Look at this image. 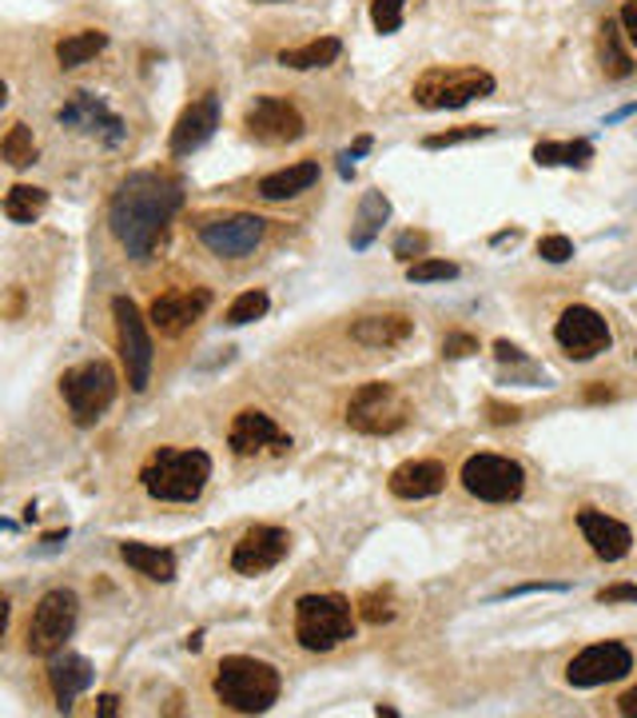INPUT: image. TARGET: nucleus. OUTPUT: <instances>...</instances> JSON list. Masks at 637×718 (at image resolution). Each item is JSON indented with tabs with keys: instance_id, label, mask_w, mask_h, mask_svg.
I'll return each instance as SVG.
<instances>
[{
	"instance_id": "f257e3e1",
	"label": "nucleus",
	"mask_w": 637,
	"mask_h": 718,
	"mask_svg": "<svg viewBox=\"0 0 637 718\" xmlns=\"http://www.w3.org/2000/svg\"><path fill=\"white\" fill-rule=\"evenodd\" d=\"M180 208L183 191L176 180L160 173H132L108 204V224H112V236L125 244L128 256L148 259Z\"/></svg>"
},
{
	"instance_id": "f03ea898",
	"label": "nucleus",
	"mask_w": 637,
	"mask_h": 718,
	"mask_svg": "<svg viewBox=\"0 0 637 718\" xmlns=\"http://www.w3.org/2000/svg\"><path fill=\"white\" fill-rule=\"evenodd\" d=\"M211 479V455L200 447H160L143 463L140 483L160 503H191Z\"/></svg>"
},
{
	"instance_id": "7ed1b4c3",
	"label": "nucleus",
	"mask_w": 637,
	"mask_h": 718,
	"mask_svg": "<svg viewBox=\"0 0 637 718\" xmlns=\"http://www.w3.org/2000/svg\"><path fill=\"white\" fill-rule=\"evenodd\" d=\"M279 690H283V679L263 659L231 655L216 667V699L236 715H263L276 707Z\"/></svg>"
},
{
	"instance_id": "20e7f679",
	"label": "nucleus",
	"mask_w": 637,
	"mask_h": 718,
	"mask_svg": "<svg viewBox=\"0 0 637 718\" xmlns=\"http://www.w3.org/2000/svg\"><path fill=\"white\" fill-rule=\"evenodd\" d=\"M296 639L307 651H335L355 639V611L342 594H303L296 603Z\"/></svg>"
},
{
	"instance_id": "39448f33",
	"label": "nucleus",
	"mask_w": 637,
	"mask_h": 718,
	"mask_svg": "<svg viewBox=\"0 0 637 718\" xmlns=\"http://www.w3.org/2000/svg\"><path fill=\"white\" fill-rule=\"evenodd\" d=\"M490 92H495V77L486 68H427L415 80V105L435 108V112H442V108H462Z\"/></svg>"
},
{
	"instance_id": "423d86ee",
	"label": "nucleus",
	"mask_w": 637,
	"mask_h": 718,
	"mask_svg": "<svg viewBox=\"0 0 637 718\" xmlns=\"http://www.w3.org/2000/svg\"><path fill=\"white\" fill-rule=\"evenodd\" d=\"M60 395H64L72 423L88 427V423H96L100 415L108 412V407H112V400H116V372L104 364V360L80 364V367H72V372L60 375Z\"/></svg>"
},
{
	"instance_id": "0eeeda50",
	"label": "nucleus",
	"mask_w": 637,
	"mask_h": 718,
	"mask_svg": "<svg viewBox=\"0 0 637 718\" xmlns=\"http://www.w3.org/2000/svg\"><path fill=\"white\" fill-rule=\"evenodd\" d=\"M410 403L399 387L390 383H362L359 392L347 403V427L362 431V435H395L399 427H407Z\"/></svg>"
},
{
	"instance_id": "6e6552de",
	"label": "nucleus",
	"mask_w": 637,
	"mask_h": 718,
	"mask_svg": "<svg viewBox=\"0 0 637 718\" xmlns=\"http://www.w3.org/2000/svg\"><path fill=\"white\" fill-rule=\"evenodd\" d=\"M77 614H80L77 594L64 591V587L48 591L29 619V651L40 655V659H52L57 651H64V642L77 631Z\"/></svg>"
},
{
	"instance_id": "1a4fd4ad",
	"label": "nucleus",
	"mask_w": 637,
	"mask_h": 718,
	"mask_svg": "<svg viewBox=\"0 0 637 718\" xmlns=\"http://www.w3.org/2000/svg\"><path fill=\"white\" fill-rule=\"evenodd\" d=\"M112 316H116V332H120V360H125L128 383H132V392H148L156 347H152V335H148V324L140 316V307L128 296H116Z\"/></svg>"
},
{
	"instance_id": "9d476101",
	"label": "nucleus",
	"mask_w": 637,
	"mask_h": 718,
	"mask_svg": "<svg viewBox=\"0 0 637 718\" xmlns=\"http://www.w3.org/2000/svg\"><path fill=\"white\" fill-rule=\"evenodd\" d=\"M462 488L482 503H514L526 488V471L506 455H470L462 463Z\"/></svg>"
},
{
	"instance_id": "9b49d317",
	"label": "nucleus",
	"mask_w": 637,
	"mask_h": 718,
	"mask_svg": "<svg viewBox=\"0 0 637 718\" xmlns=\"http://www.w3.org/2000/svg\"><path fill=\"white\" fill-rule=\"evenodd\" d=\"M267 220L251 216V212H236V216H216V220L200 224V244L219 259H239L263 244Z\"/></svg>"
},
{
	"instance_id": "f8f14e48",
	"label": "nucleus",
	"mask_w": 637,
	"mask_h": 718,
	"mask_svg": "<svg viewBox=\"0 0 637 718\" xmlns=\"http://www.w3.org/2000/svg\"><path fill=\"white\" fill-rule=\"evenodd\" d=\"M243 128L259 144H296L307 132V120L291 100L279 96H256L243 112Z\"/></svg>"
},
{
	"instance_id": "ddd939ff",
	"label": "nucleus",
	"mask_w": 637,
	"mask_h": 718,
	"mask_svg": "<svg viewBox=\"0 0 637 718\" xmlns=\"http://www.w3.org/2000/svg\"><path fill=\"white\" fill-rule=\"evenodd\" d=\"M57 120L64 128H77V132L100 140L104 148H120V144L128 140V125L104 105V100H96L92 92H72V100L60 108Z\"/></svg>"
},
{
	"instance_id": "4468645a",
	"label": "nucleus",
	"mask_w": 637,
	"mask_h": 718,
	"mask_svg": "<svg viewBox=\"0 0 637 718\" xmlns=\"http://www.w3.org/2000/svg\"><path fill=\"white\" fill-rule=\"evenodd\" d=\"M629 670H634L629 647H621V642H594V647H586V651L566 667V682L578 690H590V687H601V682L626 679Z\"/></svg>"
},
{
	"instance_id": "2eb2a0df",
	"label": "nucleus",
	"mask_w": 637,
	"mask_h": 718,
	"mask_svg": "<svg viewBox=\"0 0 637 718\" xmlns=\"http://www.w3.org/2000/svg\"><path fill=\"white\" fill-rule=\"evenodd\" d=\"M287 551H291V535H287L283 527L256 523L239 535L236 551H231V567H236L239 574H263V571H271V567L283 563Z\"/></svg>"
},
{
	"instance_id": "dca6fc26",
	"label": "nucleus",
	"mask_w": 637,
	"mask_h": 718,
	"mask_svg": "<svg viewBox=\"0 0 637 718\" xmlns=\"http://www.w3.org/2000/svg\"><path fill=\"white\" fill-rule=\"evenodd\" d=\"M554 340L566 347L570 360H594L598 352L609 347V324L586 304H574L561 312L558 327H554Z\"/></svg>"
},
{
	"instance_id": "f3484780",
	"label": "nucleus",
	"mask_w": 637,
	"mask_h": 718,
	"mask_svg": "<svg viewBox=\"0 0 637 718\" xmlns=\"http://www.w3.org/2000/svg\"><path fill=\"white\" fill-rule=\"evenodd\" d=\"M219 128V96L216 92H203L200 100H191L188 108L180 112V120H176V128H171V156H191L200 153L203 144L216 136Z\"/></svg>"
},
{
	"instance_id": "a211bd4d",
	"label": "nucleus",
	"mask_w": 637,
	"mask_h": 718,
	"mask_svg": "<svg viewBox=\"0 0 637 718\" xmlns=\"http://www.w3.org/2000/svg\"><path fill=\"white\" fill-rule=\"evenodd\" d=\"M211 307L208 287H183V292H163L152 299V327H160V335H183L196 319Z\"/></svg>"
},
{
	"instance_id": "6ab92c4d",
	"label": "nucleus",
	"mask_w": 637,
	"mask_h": 718,
	"mask_svg": "<svg viewBox=\"0 0 637 718\" xmlns=\"http://www.w3.org/2000/svg\"><path fill=\"white\" fill-rule=\"evenodd\" d=\"M228 447L236 451V455H259V451H287L291 447V440H287L283 431L276 427V420L267 412H259V407H243V412L231 420V431H228Z\"/></svg>"
},
{
	"instance_id": "aec40b11",
	"label": "nucleus",
	"mask_w": 637,
	"mask_h": 718,
	"mask_svg": "<svg viewBox=\"0 0 637 718\" xmlns=\"http://www.w3.org/2000/svg\"><path fill=\"white\" fill-rule=\"evenodd\" d=\"M578 531L586 535L590 551L606 563H618V559L629 555V547H634V535H629V527L621 519L606 515V511H578Z\"/></svg>"
},
{
	"instance_id": "412c9836",
	"label": "nucleus",
	"mask_w": 637,
	"mask_h": 718,
	"mask_svg": "<svg viewBox=\"0 0 637 718\" xmlns=\"http://www.w3.org/2000/svg\"><path fill=\"white\" fill-rule=\"evenodd\" d=\"M387 488H390V495L407 499V503H415V499H430L447 488V468H442L438 460H407L402 468L390 471Z\"/></svg>"
},
{
	"instance_id": "4be33fe9",
	"label": "nucleus",
	"mask_w": 637,
	"mask_h": 718,
	"mask_svg": "<svg viewBox=\"0 0 637 718\" xmlns=\"http://www.w3.org/2000/svg\"><path fill=\"white\" fill-rule=\"evenodd\" d=\"M48 687L57 695L60 710H68L88 687H92V662L77 651H57L52 662H48Z\"/></svg>"
},
{
	"instance_id": "5701e85b",
	"label": "nucleus",
	"mask_w": 637,
	"mask_h": 718,
	"mask_svg": "<svg viewBox=\"0 0 637 718\" xmlns=\"http://www.w3.org/2000/svg\"><path fill=\"white\" fill-rule=\"evenodd\" d=\"M410 332H415V319L402 312H387V316H362L351 327V340L362 347H399L410 340Z\"/></svg>"
},
{
	"instance_id": "b1692460",
	"label": "nucleus",
	"mask_w": 637,
	"mask_h": 718,
	"mask_svg": "<svg viewBox=\"0 0 637 718\" xmlns=\"http://www.w3.org/2000/svg\"><path fill=\"white\" fill-rule=\"evenodd\" d=\"M319 184V160H299L291 168H279V173L263 176L256 184V191L263 200H291L299 191H311Z\"/></svg>"
},
{
	"instance_id": "393cba45",
	"label": "nucleus",
	"mask_w": 637,
	"mask_h": 718,
	"mask_svg": "<svg viewBox=\"0 0 637 718\" xmlns=\"http://www.w3.org/2000/svg\"><path fill=\"white\" fill-rule=\"evenodd\" d=\"M120 559H125L136 574L152 579V583H171V579H176V555H171V551H163V547L120 543Z\"/></svg>"
},
{
	"instance_id": "a878e982",
	"label": "nucleus",
	"mask_w": 637,
	"mask_h": 718,
	"mask_svg": "<svg viewBox=\"0 0 637 718\" xmlns=\"http://www.w3.org/2000/svg\"><path fill=\"white\" fill-rule=\"evenodd\" d=\"M339 52H342L339 37H319V40H307V45H299V48H283V52H279V65L296 68V72H307V68L335 65Z\"/></svg>"
},
{
	"instance_id": "bb28decb",
	"label": "nucleus",
	"mask_w": 637,
	"mask_h": 718,
	"mask_svg": "<svg viewBox=\"0 0 637 718\" xmlns=\"http://www.w3.org/2000/svg\"><path fill=\"white\" fill-rule=\"evenodd\" d=\"M390 216V200L382 196V191H367L359 204V216H355L351 224V248H371V239L379 236V228L387 224Z\"/></svg>"
},
{
	"instance_id": "cd10ccee",
	"label": "nucleus",
	"mask_w": 637,
	"mask_h": 718,
	"mask_svg": "<svg viewBox=\"0 0 637 718\" xmlns=\"http://www.w3.org/2000/svg\"><path fill=\"white\" fill-rule=\"evenodd\" d=\"M594 160V144L590 140H543L534 148V164L543 168H586Z\"/></svg>"
},
{
	"instance_id": "c85d7f7f",
	"label": "nucleus",
	"mask_w": 637,
	"mask_h": 718,
	"mask_svg": "<svg viewBox=\"0 0 637 718\" xmlns=\"http://www.w3.org/2000/svg\"><path fill=\"white\" fill-rule=\"evenodd\" d=\"M108 48V32L100 29H84V32H72L57 45V60L60 68H80L96 57V52H104Z\"/></svg>"
},
{
	"instance_id": "c756f323",
	"label": "nucleus",
	"mask_w": 637,
	"mask_h": 718,
	"mask_svg": "<svg viewBox=\"0 0 637 718\" xmlns=\"http://www.w3.org/2000/svg\"><path fill=\"white\" fill-rule=\"evenodd\" d=\"M621 37H626L621 20H606V24H601V68H606L609 80H621L634 72V60H629Z\"/></svg>"
},
{
	"instance_id": "7c9ffc66",
	"label": "nucleus",
	"mask_w": 637,
	"mask_h": 718,
	"mask_svg": "<svg viewBox=\"0 0 637 718\" xmlns=\"http://www.w3.org/2000/svg\"><path fill=\"white\" fill-rule=\"evenodd\" d=\"M48 208V191L44 188H32V184H12L4 191V216L12 224H32L40 220V212Z\"/></svg>"
},
{
	"instance_id": "2f4dec72",
	"label": "nucleus",
	"mask_w": 637,
	"mask_h": 718,
	"mask_svg": "<svg viewBox=\"0 0 637 718\" xmlns=\"http://www.w3.org/2000/svg\"><path fill=\"white\" fill-rule=\"evenodd\" d=\"M0 153H4V160L12 164V168H29V164H37V136H32L29 125H12L9 132H4V140H0Z\"/></svg>"
},
{
	"instance_id": "473e14b6",
	"label": "nucleus",
	"mask_w": 637,
	"mask_h": 718,
	"mask_svg": "<svg viewBox=\"0 0 637 718\" xmlns=\"http://www.w3.org/2000/svg\"><path fill=\"white\" fill-rule=\"evenodd\" d=\"M267 307H271V299H267L263 287H251V292H243V296H236V304L228 307V324L231 327H243V324H256V319L267 316Z\"/></svg>"
},
{
	"instance_id": "72a5a7b5",
	"label": "nucleus",
	"mask_w": 637,
	"mask_h": 718,
	"mask_svg": "<svg viewBox=\"0 0 637 718\" xmlns=\"http://www.w3.org/2000/svg\"><path fill=\"white\" fill-rule=\"evenodd\" d=\"M455 276H458V264H450V259H419V264L407 268L410 284H435V279H455Z\"/></svg>"
},
{
	"instance_id": "f704fd0d",
	"label": "nucleus",
	"mask_w": 637,
	"mask_h": 718,
	"mask_svg": "<svg viewBox=\"0 0 637 718\" xmlns=\"http://www.w3.org/2000/svg\"><path fill=\"white\" fill-rule=\"evenodd\" d=\"M482 136H490V128L486 125H462V128H447V132H435L422 140V148H455V144H467V140H482Z\"/></svg>"
},
{
	"instance_id": "c9c22d12",
	"label": "nucleus",
	"mask_w": 637,
	"mask_h": 718,
	"mask_svg": "<svg viewBox=\"0 0 637 718\" xmlns=\"http://www.w3.org/2000/svg\"><path fill=\"white\" fill-rule=\"evenodd\" d=\"M402 9H407V0H371V20L375 29L387 37V32H399L402 29Z\"/></svg>"
},
{
	"instance_id": "e433bc0d",
	"label": "nucleus",
	"mask_w": 637,
	"mask_h": 718,
	"mask_svg": "<svg viewBox=\"0 0 637 718\" xmlns=\"http://www.w3.org/2000/svg\"><path fill=\"white\" fill-rule=\"evenodd\" d=\"M359 619L375 622V627H379V622H390V619H395V599H390V594H382V591H371L359 603Z\"/></svg>"
},
{
	"instance_id": "4c0bfd02",
	"label": "nucleus",
	"mask_w": 637,
	"mask_h": 718,
	"mask_svg": "<svg viewBox=\"0 0 637 718\" xmlns=\"http://www.w3.org/2000/svg\"><path fill=\"white\" fill-rule=\"evenodd\" d=\"M538 256H543L546 264H566V259L574 256V239L558 236V232H554V236H543L538 239Z\"/></svg>"
},
{
	"instance_id": "58836bf2",
	"label": "nucleus",
	"mask_w": 637,
	"mask_h": 718,
	"mask_svg": "<svg viewBox=\"0 0 637 718\" xmlns=\"http://www.w3.org/2000/svg\"><path fill=\"white\" fill-rule=\"evenodd\" d=\"M470 352H478V340L470 332H450L447 340H442V355H447V360H467Z\"/></svg>"
},
{
	"instance_id": "ea45409f",
	"label": "nucleus",
	"mask_w": 637,
	"mask_h": 718,
	"mask_svg": "<svg viewBox=\"0 0 637 718\" xmlns=\"http://www.w3.org/2000/svg\"><path fill=\"white\" fill-rule=\"evenodd\" d=\"M422 252H427V236H422V232H402L399 239H395V256L399 259H415V256H422Z\"/></svg>"
},
{
	"instance_id": "a19ab883",
	"label": "nucleus",
	"mask_w": 637,
	"mask_h": 718,
	"mask_svg": "<svg viewBox=\"0 0 637 718\" xmlns=\"http://www.w3.org/2000/svg\"><path fill=\"white\" fill-rule=\"evenodd\" d=\"M598 603H637V583H614L598 591Z\"/></svg>"
},
{
	"instance_id": "79ce46f5",
	"label": "nucleus",
	"mask_w": 637,
	"mask_h": 718,
	"mask_svg": "<svg viewBox=\"0 0 637 718\" xmlns=\"http://www.w3.org/2000/svg\"><path fill=\"white\" fill-rule=\"evenodd\" d=\"M621 29H626L629 45H637V0H626V9H621Z\"/></svg>"
},
{
	"instance_id": "37998d69",
	"label": "nucleus",
	"mask_w": 637,
	"mask_h": 718,
	"mask_svg": "<svg viewBox=\"0 0 637 718\" xmlns=\"http://www.w3.org/2000/svg\"><path fill=\"white\" fill-rule=\"evenodd\" d=\"M495 355H498V360H502V364H522V360H526L522 347L506 344V340H498V344H495Z\"/></svg>"
},
{
	"instance_id": "c03bdc74",
	"label": "nucleus",
	"mask_w": 637,
	"mask_h": 718,
	"mask_svg": "<svg viewBox=\"0 0 637 718\" xmlns=\"http://www.w3.org/2000/svg\"><path fill=\"white\" fill-rule=\"evenodd\" d=\"M486 412H490V420H495V423H514V420H518V407H502V403H490Z\"/></svg>"
},
{
	"instance_id": "a18cd8bd",
	"label": "nucleus",
	"mask_w": 637,
	"mask_h": 718,
	"mask_svg": "<svg viewBox=\"0 0 637 718\" xmlns=\"http://www.w3.org/2000/svg\"><path fill=\"white\" fill-rule=\"evenodd\" d=\"M618 710H621L626 718H637V687H629L626 695H621V699H618Z\"/></svg>"
},
{
	"instance_id": "49530a36",
	"label": "nucleus",
	"mask_w": 637,
	"mask_h": 718,
	"mask_svg": "<svg viewBox=\"0 0 637 718\" xmlns=\"http://www.w3.org/2000/svg\"><path fill=\"white\" fill-rule=\"evenodd\" d=\"M116 710H120V699H116V695H104V699H100V715H116Z\"/></svg>"
},
{
	"instance_id": "de8ad7c7",
	"label": "nucleus",
	"mask_w": 637,
	"mask_h": 718,
	"mask_svg": "<svg viewBox=\"0 0 637 718\" xmlns=\"http://www.w3.org/2000/svg\"><path fill=\"white\" fill-rule=\"evenodd\" d=\"M263 4H279V0H263Z\"/></svg>"
}]
</instances>
